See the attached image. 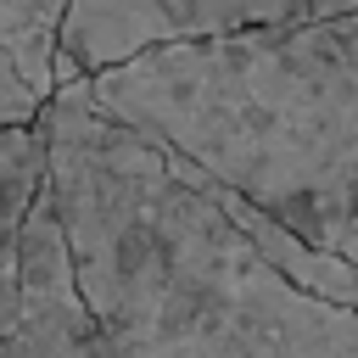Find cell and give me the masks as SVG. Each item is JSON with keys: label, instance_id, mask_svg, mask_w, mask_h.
<instances>
[{"label": "cell", "instance_id": "cell-1", "mask_svg": "<svg viewBox=\"0 0 358 358\" xmlns=\"http://www.w3.org/2000/svg\"><path fill=\"white\" fill-rule=\"evenodd\" d=\"M39 129L73 280L112 358H358V313L268 268L213 185L101 117L84 78L56 84Z\"/></svg>", "mask_w": 358, "mask_h": 358}, {"label": "cell", "instance_id": "cell-2", "mask_svg": "<svg viewBox=\"0 0 358 358\" xmlns=\"http://www.w3.org/2000/svg\"><path fill=\"white\" fill-rule=\"evenodd\" d=\"M90 106L218 190L336 252L358 218V11L151 45L95 78Z\"/></svg>", "mask_w": 358, "mask_h": 358}, {"label": "cell", "instance_id": "cell-3", "mask_svg": "<svg viewBox=\"0 0 358 358\" xmlns=\"http://www.w3.org/2000/svg\"><path fill=\"white\" fill-rule=\"evenodd\" d=\"M347 11H358V0H73L56 45V84L95 78L151 45L218 39L268 22H324Z\"/></svg>", "mask_w": 358, "mask_h": 358}, {"label": "cell", "instance_id": "cell-4", "mask_svg": "<svg viewBox=\"0 0 358 358\" xmlns=\"http://www.w3.org/2000/svg\"><path fill=\"white\" fill-rule=\"evenodd\" d=\"M0 358H112L106 336L95 330V319L78 296L50 185L34 196V207L22 218L17 319L0 330Z\"/></svg>", "mask_w": 358, "mask_h": 358}, {"label": "cell", "instance_id": "cell-5", "mask_svg": "<svg viewBox=\"0 0 358 358\" xmlns=\"http://www.w3.org/2000/svg\"><path fill=\"white\" fill-rule=\"evenodd\" d=\"M45 190V129H0V330L17 319V268H22V218Z\"/></svg>", "mask_w": 358, "mask_h": 358}, {"label": "cell", "instance_id": "cell-6", "mask_svg": "<svg viewBox=\"0 0 358 358\" xmlns=\"http://www.w3.org/2000/svg\"><path fill=\"white\" fill-rule=\"evenodd\" d=\"M67 6L73 0H0V50L39 101L56 95V45Z\"/></svg>", "mask_w": 358, "mask_h": 358}, {"label": "cell", "instance_id": "cell-7", "mask_svg": "<svg viewBox=\"0 0 358 358\" xmlns=\"http://www.w3.org/2000/svg\"><path fill=\"white\" fill-rule=\"evenodd\" d=\"M39 112H45V101L17 78V67H11V56L0 50V129H17V123H39Z\"/></svg>", "mask_w": 358, "mask_h": 358}, {"label": "cell", "instance_id": "cell-8", "mask_svg": "<svg viewBox=\"0 0 358 358\" xmlns=\"http://www.w3.org/2000/svg\"><path fill=\"white\" fill-rule=\"evenodd\" d=\"M336 252H341V257H352V263H358V218H352V229H347V241H341V246H336Z\"/></svg>", "mask_w": 358, "mask_h": 358}]
</instances>
